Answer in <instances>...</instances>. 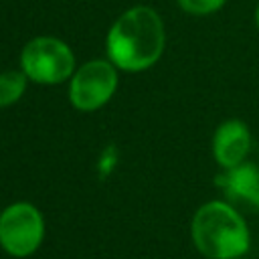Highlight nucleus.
Instances as JSON below:
<instances>
[{
	"instance_id": "nucleus-1",
	"label": "nucleus",
	"mask_w": 259,
	"mask_h": 259,
	"mask_svg": "<svg viewBox=\"0 0 259 259\" xmlns=\"http://www.w3.org/2000/svg\"><path fill=\"white\" fill-rule=\"evenodd\" d=\"M166 47L160 14L150 6L125 10L107 32V57L123 71L138 73L156 65Z\"/></svg>"
},
{
	"instance_id": "nucleus-2",
	"label": "nucleus",
	"mask_w": 259,
	"mask_h": 259,
	"mask_svg": "<svg viewBox=\"0 0 259 259\" xmlns=\"http://www.w3.org/2000/svg\"><path fill=\"white\" fill-rule=\"evenodd\" d=\"M190 237L206 259H243L251 249L249 225L229 200L200 204L190 221Z\"/></svg>"
},
{
	"instance_id": "nucleus-3",
	"label": "nucleus",
	"mask_w": 259,
	"mask_h": 259,
	"mask_svg": "<svg viewBox=\"0 0 259 259\" xmlns=\"http://www.w3.org/2000/svg\"><path fill=\"white\" fill-rule=\"evenodd\" d=\"M20 67L28 79L45 85H55L73 77L75 57L61 38L36 36L24 45L20 55Z\"/></svg>"
},
{
	"instance_id": "nucleus-4",
	"label": "nucleus",
	"mask_w": 259,
	"mask_h": 259,
	"mask_svg": "<svg viewBox=\"0 0 259 259\" xmlns=\"http://www.w3.org/2000/svg\"><path fill=\"white\" fill-rule=\"evenodd\" d=\"M45 237V221L30 202H14L0 214V247L12 257L32 255Z\"/></svg>"
},
{
	"instance_id": "nucleus-5",
	"label": "nucleus",
	"mask_w": 259,
	"mask_h": 259,
	"mask_svg": "<svg viewBox=\"0 0 259 259\" xmlns=\"http://www.w3.org/2000/svg\"><path fill=\"white\" fill-rule=\"evenodd\" d=\"M117 87V73L111 61H89L81 65L69 85L71 103L81 111H95L105 105Z\"/></svg>"
},
{
	"instance_id": "nucleus-6",
	"label": "nucleus",
	"mask_w": 259,
	"mask_h": 259,
	"mask_svg": "<svg viewBox=\"0 0 259 259\" xmlns=\"http://www.w3.org/2000/svg\"><path fill=\"white\" fill-rule=\"evenodd\" d=\"M253 136L243 119L231 117L217 125L212 134V158L223 168H235L243 164L251 152Z\"/></svg>"
},
{
	"instance_id": "nucleus-7",
	"label": "nucleus",
	"mask_w": 259,
	"mask_h": 259,
	"mask_svg": "<svg viewBox=\"0 0 259 259\" xmlns=\"http://www.w3.org/2000/svg\"><path fill=\"white\" fill-rule=\"evenodd\" d=\"M214 180L225 200L237 208L259 212V164L245 160L235 168L223 170Z\"/></svg>"
},
{
	"instance_id": "nucleus-8",
	"label": "nucleus",
	"mask_w": 259,
	"mask_h": 259,
	"mask_svg": "<svg viewBox=\"0 0 259 259\" xmlns=\"http://www.w3.org/2000/svg\"><path fill=\"white\" fill-rule=\"evenodd\" d=\"M26 73L24 71H4L0 73V107H8L16 103L26 89Z\"/></svg>"
},
{
	"instance_id": "nucleus-9",
	"label": "nucleus",
	"mask_w": 259,
	"mask_h": 259,
	"mask_svg": "<svg viewBox=\"0 0 259 259\" xmlns=\"http://www.w3.org/2000/svg\"><path fill=\"white\" fill-rule=\"evenodd\" d=\"M176 2L186 14H192V16L214 14L227 4V0H176Z\"/></svg>"
},
{
	"instance_id": "nucleus-10",
	"label": "nucleus",
	"mask_w": 259,
	"mask_h": 259,
	"mask_svg": "<svg viewBox=\"0 0 259 259\" xmlns=\"http://www.w3.org/2000/svg\"><path fill=\"white\" fill-rule=\"evenodd\" d=\"M255 26H257V30H259V2H257V6H255Z\"/></svg>"
}]
</instances>
